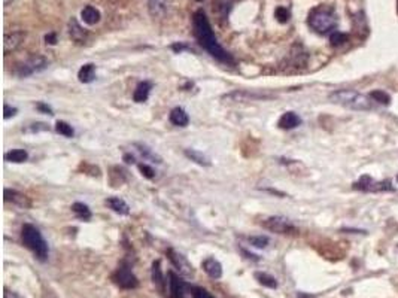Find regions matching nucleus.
I'll list each match as a JSON object with an SVG mask.
<instances>
[{"label": "nucleus", "instance_id": "nucleus-14", "mask_svg": "<svg viewBox=\"0 0 398 298\" xmlns=\"http://www.w3.org/2000/svg\"><path fill=\"white\" fill-rule=\"evenodd\" d=\"M300 124H301V118L296 112H293V110L285 112L279 118V121H278V125L282 130H293V128H297Z\"/></svg>", "mask_w": 398, "mask_h": 298}, {"label": "nucleus", "instance_id": "nucleus-15", "mask_svg": "<svg viewBox=\"0 0 398 298\" xmlns=\"http://www.w3.org/2000/svg\"><path fill=\"white\" fill-rule=\"evenodd\" d=\"M152 90V84L149 81H142L137 84L134 93H133V100L136 103H145L149 97V93Z\"/></svg>", "mask_w": 398, "mask_h": 298}, {"label": "nucleus", "instance_id": "nucleus-11", "mask_svg": "<svg viewBox=\"0 0 398 298\" xmlns=\"http://www.w3.org/2000/svg\"><path fill=\"white\" fill-rule=\"evenodd\" d=\"M25 37V33L24 31H12V33H4V42H3V51H4V55H7L9 52H13L19 45L21 42L24 40Z\"/></svg>", "mask_w": 398, "mask_h": 298}, {"label": "nucleus", "instance_id": "nucleus-44", "mask_svg": "<svg viewBox=\"0 0 398 298\" xmlns=\"http://www.w3.org/2000/svg\"><path fill=\"white\" fill-rule=\"evenodd\" d=\"M342 231H348V233H354V234H360V233H366L364 230H354V228H343Z\"/></svg>", "mask_w": 398, "mask_h": 298}, {"label": "nucleus", "instance_id": "nucleus-9", "mask_svg": "<svg viewBox=\"0 0 398 298\" xmlns=\"http://www.w3.org/2000/svg\"><path fill=\"white\" fill-rule=\"evenodd\" d=\"M167 258L170 260L172 266L178 270V273L181 276H185V278H193L194 276L193 264L187 260V257H184L182 254H179L175 249H169L167 251Z\"/></svg>", "mask_w": 398, "mask_h": 298}, {"label": "nucleus", "instance_id": "nucleus-22", "mask_svg": "<svg viewBox=\"0 0 398 298\" xmlns=\"http://www.w3.org/2000/svg\"><path fill=\"white\" fill-rule=\"evenodd\" d=\"M152 282L161 293L166 291V281H164V276L161 272L160 261H154V264H152Z\"/></svg>", "mask_w": 398, "mask_h": 298}, {"label": "nucleus", "instance_id": "nucleus-29", "mask_svg": "<svg viewBox=\"0 0 398 298\" xmlns=\"http://www.w3.org/2000/svg\"><path fill=\"white\" fill-rule=\"evenodd\" d=\"M55 131H57L58 134L64 136V137H73V134H75L72 125H70L69 122H66V121H57V124H55Z\"/></svg>", "mask_w": 398, "mask_h": 298}, {"label": "nucleus", "instance_id": "nucleus-28", "mask_svg": "<svg viewBox=\"0 0 398 298\" xmlns=\"http://www.w3.org/2000/svg\"><path fill=\"white\" fill-rule=\"evenodd\" d=\"M255 279H257L258 284L263 285V287H267V288H272V290L278 288V282H276V279H275L273 276L267 275V273H255Z\"/></svg>", "mask_w": 398, "mask_h": 298}, {"label": "nucleus", "instance_id": "nucleus-17", "mask_svg": "<svg viewBox=\"0 0 398 298\" xmlns=\"http://www.w3.org/2000/svg\"><path fill=\"white\" fill-rule=\"evenodd\" d=\"M106 206L109 209H112L118 215H128L130 213L128 204L122 199H119V197H109V199H106Z\"/></svg>", "mask_w": 398, "mask_h": 298}, {"label": "nucleus", "instance_id": "nucleus-23", "mask_svg": "<svg viewBox=\"0 0 398 298\" xmlns=\"http://www.w3.org/2000/svg\"><path fill=\"white\" fill-rule=\"evenodd\" d=\"M4 160L7 163L19 164V163H24V161L28 160V154L24 149H12V151H9V152L4 154Z\"/></svg>", "mask_w": 398, "mask_h": 298}, {"label": "nucleus", "instance_id": "nucleus-41", "mask_svg": "<svg viewBox=\"0 0 398 298\" xmlns=\"http://www.w3.org/2000/svg\"><path fill=\"white\" fill-rule=\"evenodd\" d=\"M3 298H22V297H19L16 293H12V291H9V290H4Z\"/></svg>", "mask_w": 398, "mask_h": 298}, {"label": "nucleus", "instance_id": "nucleus-10", "mask_svg": "<svg viewBox=\"0 0 398 298\" xmlns=\"http://www.w3.org/2000/svg\"><path fill=\"white\" fill-rule=\"evenodd\" d=\"M354 188L355 190H361V191H375V193H378V191H391L393 190L390 181H387V182H376L373 178H370L367 175L366 176H361V179L354 184Z\"/></svg>", "mask_w": 398, "mask_h": 298}, {"label": "nucleus", "instance_id": "nucleus-7", "mask_svg": "<svg viewBox=\"0 0 398 298\" xmlns=\"http://www.w3.org/2000/svg\"><path fill=\"white\" fill-rule=\"evenodd\" d=\"M112 281L121 290H134L139 287V281L131 272L128 264H121L112 275Z\"/></svg>", "mask_w": 398, "mask_h": 298}, {"label": "nucleus", "instance_id": "nucleus-4", "mask_svg": "<svg viewBox=\"0 0 398 298\" xmlns=\"http://www.w3.org/2000/svg\"><path fill=\"white\" fill-rule=\"evenodd\" d=\"M21 240H22V245L30 249L37 260L40 261H45L48 258V254H49V248H48V243L45 242V239L42 237L40 231L31 225V224H25L21 230Z\"/></svg>", "mask_w": 398, "mask_h": 298}, {"label": "nucleus", "instance_id": "nucleus-37", "mask_svg": "<svg viewBox=\"0 0 398 298\" xmlns=\"http://www.w3.org/2000/svg\"><path fill=\"white\" fill-rule=\"evenodd\" d=\"M49 130V127L43 122H37V124H31L25 131H31V133H36V131H46Z\"/></svg>", "mask_w": 398, "mask_h": 298}, {"label": "nucleus", "instance_id": "nucleus-2", "mask_svg": "<svg viewBox=\"0 0 398 298\" xmlns=\"http://www.w3.org/2000/svg\"><path fill=\"white\" fill-rule=\"evenodd\" d=\"M307 22L316 33L325 34L337 27V15L331 6L321 4L310 10Z\"/></svg>", "mask_w": 398, "mask_h": 298}, {"label": "nucleus", "instance_id": "nucleus-20", "mask_svg": "<svg viewBox=\"0 0 398 298\" xmlns=\"http://www.w3.org/2000/svg\"><path fill=\"white\" fill-rule=\"evenodd\" d=\"M69 33H70L72 39L75 42H78V43H82V42L87 40V33L82 30V27L78 24V21L75 18H72L70 22H69Z\"/></svg>", "mask_w": 398, "mask_h": 298}, {"label": "nucleus", "instance_id": "nucleus-13", "mask_svg": "<svg viewBox=\"0 0 398 298\" xmlns=\"http://www.w3.org/2000/svg\"><path fill=\"white\" fill-rule=\"evenodd\" d=\"M201 267L204 270V273L210 278V279H221L222 278V266L218 260H215L213 257L206 258L201 263Z\"/></svg>", "mask_w": 398, "mask_h": 298}, {"label": "nucleus", "instance_id": "nucleus-45", "mask_svg": "<svg viewBox=\"0 0 398 298\" xmlns=\"http://www.w3.org/2000/svg\"><path fill=\"white\" fill-rule=\"evenodd\" d=\"M397 181H398V176H397Z\"/></svg>", "mask_w": 398, "mask_h": 298}, {"label": "nucleus", "instance_id": "nucleus-5", "mask_svg": "<svg viewBox=\"0 0 398 298\" xmlns=\"http://www.w3.org/2000/svg\"><path fill=\"white\" fill-rule=\"evenodd\" d=\"M166 291L170 298H190L193 297L194 288L175 272H169L166 281Z\"/></svg>", "mask_w": 398, "mask_h": 298}, {"label": "nucleus", "instance_id": "nucleus-42", "mask_svg": "<svg viewBox=\"0 0 398 298\" xmlns=\"http://www.w3.org/2000/svg\"><path fill=\"white\" fill-rule=\"evenodd\" d=\"M124 161H125V163H128V164H133V163H136L134 157H133V155H130V154H125V155H124Z\"/></svg>", "mask_w": 398, "mask_h": 298}, {"label": "nucleus", "instance_id": "nucleus-27", "mask_svg": "<svg viewBox=\"0 0 398 298\" xmlns=\"http://www.w3.org/2000/svg\"><path fill=\"white\" fill-rule=\"evenodd\" d=\"M234 1L236 0H213V6H215L216 12L224 18V16L228 15V12H230L231 6L234 4Z\"/></svg>", "mask_w": 398, "mask_h": 298}, {"label": "nucleus", "instance_id": "nucleus-33", "mask_svg": "<svg viewBox=\"0 0 398 298\" xmlns=\"http://www.w3.org/2000/svg\"><path fill=\"white\" fill-rule=\"evenodd\" d=\"M275 15H276V18H278V21L279 22H287L288 19H290V10L287 9V7H284V6H279L278 9H276V12H275Z\"/></svg>", "mask_w": 398, "mask_h": 298}, {"label": "nucleus", "instance_id": "nucleus-18", "mask_svg": "<svg viewBox=\"0 0 398 298\" xmlns=\"http://www.w3.org/2000/svg\"><path fill=\"white\" fill-rule=\"evenodd\" d=\"M100 12H99V9H96L94 6H91V4H87L82 10H81V18H82V21L85 22V24H88V25H94V24H97L99 21H100Z\"/></svg>", "mask_w": 398, "mask_h": 298}, {"label": "nucleus", "instance_id": "nucleus-16", "mask_svg": "<svg viewBox=\"0 0 398 298\" xmlns=\"http://www.w3.org/2000/svg\"><path fill=\"white\" fill-rule=\"evenodd\" d=\"M169 119H170V122H172L173 125H176V127H187L188 122H190V116H188L187 110L182 109V107H175V109H172Z\"/></svg>", "mask_w": 398, "mask_h": 298}, {"label": "nucleus", "instance_id": "nucleus-30", "mask_svg": "<svg viewBox=\"0 0 398 298\" xmlns=\"http://www.w3.org/2000/svg\"><path fill=\"white\" fill-rule=\"evenodd\" d=\"M370 99L375 100V101H378V103H381V104H390V103H391V97H390V94L385 93V91H382V90H375V91H372V93H370Z\"/></svg>", "mask_w": 398, "mask_h": 298}, {"label": "nucleus", "instance_id": "nucleus-32", "mask_svg": "<svg viewBox=\"0 0 398 298\" xmlns=\"http://www.w3.org/2000/svg\"><path fill=\"white\" fill-rule=\"evenodd\" d=\"M346 40H348V36H346L345 33H342V31H337V30H336V31L331 34V37H330V42H331L333 46H340V45H343Z\"/></svg>", "mask_w": 398, "mask_h": 298}, {"label": "nucleus", "instance_id": "nucleus-35", "mask_svg": "<svg viewBox=\"0 0 398 298\" xmlns=\"http://www.w3.org/2000/svg\"><path fill=\"white\" fill-rule=\"evenodd\" d=\"M16 113H18V109L16 107H10L7 103H4V106H3V118L4 119H9V118L15 116Z\"/></svg>", "mask_w": 398, "mask_h": 298}, {"label": "nucleus", "instance_id": "nucleus-40", "mask_svg": "<svg viewBox=\"0 0 398 298\" xmlns=\"http://www.w3.org/2000/svg\"><path fill=\"white\" fill-rule=\"evenodd\" d=\"M172 49L175 51V52H182V51H185V49H190L187 45H184V43H175L173 46H172Z\"/></svg>", "mask_w": 398, "mask_h": 298}, {"label": "nucleus", "instance_id": "nucleus-43", "mask_svg": "<svg viewBox=\"0 0 398 298\" xmlns=\"http://www.w3.org/2000/svg\"><path fill=\"white\" fill-rule=\"evenodd\" d=\"M242 252H243V255H246V258H251V260H255V261H258V260H260L257 255H254V254H249L246 249H242Z\"/></svg>", "mask_w": 398, "mask_h": 298}, {"label": "nucleus", "instance_id": "nucleus-26", "mask_svg": "<svg viewBox=\"0 0 398 298\" xmlns=\"http://www.w3.org/2000/svg\"><path fill=\"white\" fill-rule=\"evenodd\" d=\"M72 210H73V213L79 218V219H84V221H88L90 218H91V210H90V207L87 206V204H84V203H73L72 204Z\"/></svg>", "mask_w": 398, "mask_h": 298}, {"label": "nucleus", "instance_id": "nucleus-6", "mask_svg": "<svg viewBox=\"0 0 398 298\" xmlns=\"http://www.w3.org/2000/svg\"><path fill=\"white\" fill-rule=\"evenodd\" d=\"M48 67V60L42 55H31L28 57L25 61L16 64V67L13 69V75L18 78H27L31 76L34 73H39L42 70H45Z\"/></svg>", "mask_w": 398, "mask_h": 298}, {"label": "nucleus", "instance_id": "nucleus-34", "mask_svg": "<svg viewBox=\"0 0 398 298\" xmlns=\"http://www.w3.org/2000/svg\"><path fill=\"white\" fill-rule=\"evenodd\" d=\"M139 170H140L142 175H143L145 178H148V179H152V178L155 176V172L152 170V167L148 166V164H145V163L139 164Z\"/></svg>", "mask_w": 398, "mask_h": 298}, {"label": "nucleus", "instance_id": "nucleus-24", "mask_svg": "<svg viewBox=\"0 0 398 298\" xmlns=\"http://www.w3.org/2000/svg\"><path fill=\"white\" fill-rule=\"evenodd\" d=\"M167 0H149V12L152 16H161L167 12Z\"/></svg>", "mask_w": 398, "mask_h": 298}, {"label": "nucleus", "instance_id": "nucleus-8", "mask_svg": "<svg viewBox=\"0 0 398 298\" xmlns=\"http://www.w3.org/2000/svg\"><path fill=\"white\" fill-rule=\"evenodd\" d=\"M261 225L276 234H296L297 227L285 216H270L261 222Z\"/></svg>", "mask_w": 398, "mask_h": 298}, {"label": "nucleus", "instance_id": "nucleus-36", "mask_svg": "<svg viewBox=\"0 0 398 298\" xmlns=\"http://www.w3.org/2000/svg\"><path fill=\"white\" fill-rule=\"evenodd\" d=\"M191 298H215L209 291L203 290V288H194L193 291V297Z\"/></svg>", "mask_w": 398, "mask_h": 298}, {"label": "nucleus", "instance_id": "nucleus-21", "mask_svg": "<svg viewBox=\"0 0 398 298\" xmlns=\"http://www.w3.org/2000/svg\"><path fill=\"white\" fill-rule=\"evenodd\" d=\"M185 157L190 158L193 163H196L199 166H203V167H209L212 164L210 160L203 152H200L197 149H185Z\"/></svg>", "mask_w": 398, "mask_h": 298}, {"label": "nucleus", "instance_id": "nucleus-3", "mask_svg": "<svg viewBox=\"0 0 398 298\" xmlns=\"http://www.w3.org/2000/svg\"><path fill=\"white\" fill-rule=\"evenodd\" d=\"M330 100L352 110H370L373 107L370 97L355 90H337L330 94Z\"/></svg>", "mask_w": 398, "mask_h": 298}, {"label": "nucleus", "instance_id": "nucleus-25", "mask_svg": "<svg viewBox=\"0 0 398 298\" xmlns=\"http://www.w3.org/2000/svg\"><path fill=\"white\" fill-rule=\"evenodd\" d=\"M134 146L137 148V151L142 154V157L145 158V160H151V161H154V163H158V164H161L163 163V160H161V157L160 155H157L151 148H148L146 145H142V143H134Z\"/></svg>", "mask_w": 398, "mask_h": 298}, {"label": "nucleus", "instance_id": "nucleus-31", "mask_svg": "<svg viewBox=\"0 0 398 298\" xmlns=\"http://www.w3.org/2000/svg\"><path fill=\"white\" fill-rule=\"evenodd\" d=\"M248 240H249L251 246L258 248V249H264V248H267V245H269V242H270L267 236H252V237H249Z\"/></svg>", "mask_w": 398, "mask_h": 298}, {"label": "nucleus", "instance_id": "nucleus-19", "mask_svg": "<svg viewBox=\"0 0 398 298\" xmlns=\"http://www.w3.org/2000/svg\"><path fill=\"white\" fill-rule=\"evenodd\" d=\"M78 79H79V82H82V84H90V82H93V81L96 79V64H93V63H87V64H84V66L79 69V72H78Z\"/></svg>", "mask_w": 398, "mask_h": 298}, {"label": "nucleus", "instance_id": "nucleus-12", "mask_svg": "<svg viewBox=\"0 0 398 298\" xmlns=\"http://www.w3.org/2000/svg\"><path fill=\"white\" fill-rule=\"evenodd\" d=\"M4 201L6 203H12V204L18 206V207H22V209H28L31 206V203H30L27 196H24V194H21V193H18L15 190H7V188L4 190Z\"/></svg>", "mask_w": 398, "mask_h": 298}, {"label": "nucleus", "instance_id": "nucleus-39", "mask_svg": "<svg viewBox=\"0 0 398 298\" xmlns=\"http://www.w3.org/2000/svg\"><path fill=\"white\" fill-rule=\"evenodd\" d=\"M45 40H46V43H49V45H55V43H57L55 33H49V34H46V36H45Z\"/></svg>", "mask_w": 398, "mask_h": 298}, {"label": "nucleus", "instance_id": "nucleus-1", "mask_svg": "<svg viewBox=\"0 0 398 298\" xmlns=\"http://www.w3.org/2000/svg\"><path fill=\"white\" fill-rule=\"evenodd\" d=\"M193 33L194 37L197 39L199 45L207 51L215 60L225 63V64H233V57L219 45L213 28L209 22V18L203 9H199L193 15Z\"/></svg>", "mask_w": 398, "mask_h": 298}, {"label": "nucleus", "instance_id": "nucleus-38", "mask_svg": "<svg viewBox=\"0 0 398 298\" xmlns=\"http://www.w3.org/2000/svg\"><path fill=\"white\" fill-rule=\"evenodd\" d=\"M36 109L37 110H40V112H43V113H46V115H54L52 113V109H51V106H48L46 103H43V101H39L37 104H36Z\"/></svg>", "mask_w": 398, "mask_h": 298}]
</instances>
